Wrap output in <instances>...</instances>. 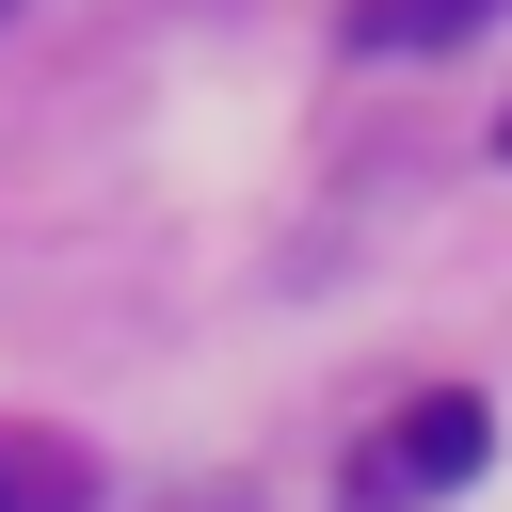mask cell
I'll return each mask as SVG.
<instances>
[{"instance_id":"obj_1","label":"cell","mask_w":512,"mask_h":512,"mask_svg":"<svg viewBox=\"0 0 512 512\" xmlns=\"http://www.w3.org/2000/svg\"><path fill=\"white\" fill-rule=\"evenodd\" d=\"M480 448H496V416L464 400V384H432L368 464H352V512H416V496H448V480H480Z\"/></svg>"},{"instance_id":"obj_2","label":"cell","mask_w":512,"mask_h":512,"mask_svg":"<svg viewBox=\"0 0 512 512\" xmlns=\"http://www.w3.org/2000/svg\"><path fill=\"white\" fill-rule=\"evenodd\" d=\"M480 16H496V0H352V48H368V64H400V48H464Z\"/></svg>"},{"instance_id":"obj_3","label":"cell","mask_w":512,"mask_h":512,"mask_svg":"<svg viewBox=\"0 0 512 512\" xmlns=\"http://www.w3.org/2000/svg\"><path fill=\"white\" fill-rule=\"evenodd\" d=\"M16 480H32V464H16V448H0V512H16Z\"/></svg>"},{"instance_id":"obj_4","label":"cell","mask_w":512,"mask_h":512,"mask_svg":"<svg viewBox=\"0 0 512 512\" xmlns=\"http://www.w3.org/2000/svg\"><path fill=\"white\" fill-rule=\"evenodd\" d=\"M496 144H512V112H496Z\"/></svg>"},{"instance_id":"obj_5","label":"cell","mask_w":512,"mask_h":512,"mask_svg":"<svg viewBox=\"0 0 512 512\" xmlns=\"http://www.w3.org/2000/svg\"><path fill=\"white\" fill-rule=\"evenodd\" d=\"M0 16H16V0H0Z\"/></svg>"}]
</instances>
